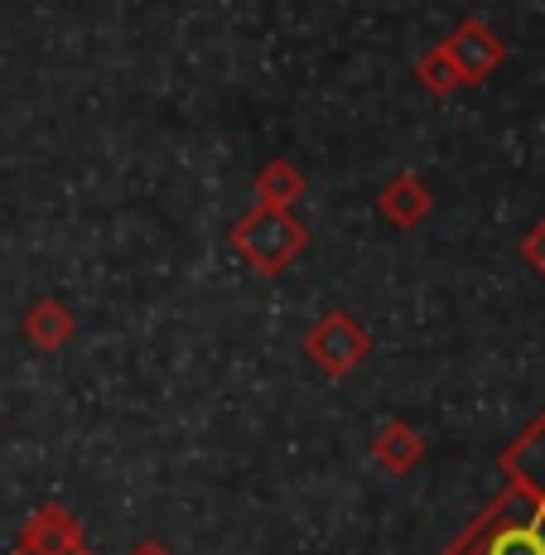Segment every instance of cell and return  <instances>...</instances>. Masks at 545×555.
<instances>
[{
  "label": "cell",
  "mask_w": 545,
  "mask_h": 555,
  "mask_svg": "<svg viewBox=\"0 0 545 555\" xmlns=\"http://www.w3.org/2000/svg\"><path fill=\"white\" fill-rule=\"evenodd\" d=\"M454 555H545V503L507 498Z\"/></svg>",
  "instance_id": "1"
},
{
  "label": "cell",
  "mask_w": 545,
  "mask_h": 555,
  "mask_svg": "<svg viewBox=\"0 0 545 555\" xmlns=\"http://www.w3.org/2000/svg\"><path fill=\"white\" fill-rule=\"evenodd\" d=\"M232 242H237V251L247 256L256 271H281V266H290V256L304 247V228L290 218L285 208H256L247 222H242L237 232H232Z\"/></svg>",
  "instance_id": "2"
},
{
  "label": "cell",
  "mask_w": 545,
  "mask_h": 555,
  "mask_svg": "<svg viewBox=\"0 0 545 555\" xmlns=\"http://www.w3.org/2000/svg\"><path fill=\"white\" fill-rule=\"evenodd\" d=\"M444 53H449V63L458 68V82H488L497 73V63L507 59L502 39L483 25V20H464V25L449 35Z\"/></svg>",
  "instance_id": "3"
},
{
  "label": "cell",
  "mask_w": 545,
  "mask_h": 555,
  "mask_svg": "<svg viewBox=\"0 0 545 555\" xmlns=\"http://www.w3.org/2000/svg\"><path fill=\"white\" fill-rule=\"evenodd\" d=\"M309 353L324 362L328 372H348L352 362L367 353V334H362V328L352 324V319L328 314L324 324H319L314 334H309Z\"/></svg>",
  "instance_id": "4"
},
{
  "label": "cell",
  "mask_w": 545,
  "mask_h": 555,
  "mask_svg": "<svg viewBox=\"0 0 545 555\" xmlns=\"http://www.w3.org/2000/svg\"><path fill=\"white\" fill-rule=\"evenodd\" d=\"M507 468H511V478L527 488V498L545 503V415H541L536 430L521 435V444L507 454Z\"/></svg>",
  "instance_id": "5"
},
{
  "label": "cell",
  "mask_w": 545,
  "mask_h": 555,
  "mask_svg": "<svg viewBox=\"0 0 545 555\" xmlns=\"http://www.w3.org/2000/svg\"><path fill=\"white\" fill-rule=\"evenodd\" d=\"M430 212V189L420 184L415 175H397L381 194V218H391L397 228H415V222Z\"/></svg>",
  "instance_id": "6"
},
{
  "label": "cell",
  "mask_w": 545,
  "mask_h": 555,
  "mask_svg": "<svg viewBox=\"0 0 545 555\" xmlns=\"http://www.w3.org/2000/svg\"><path fill=\"white\" fill-rule=\"evenodd\" d=\"M25 328H29V338H35L39 348H59L63 338H68V328H73V319L63 314L53 300H39L35 309H29V319H25Z\"/></svg>",
  "instance_id": "7"
},
{
  "label": "cell",
  "mask_w": 545,
  "mask_h": 555,
  "mask_svg": "<svg viewBox=\"0 0 545 555\" xmlns=\"http://www.w3.org/2000/svg\"><path fill=\"white\" fill-rule=\"evenodd\" d=\"M256 189H261L265 208H290V203L299 198V189H304V179H299L285 159H275V165L261 175V184H256Z\"/></svg>",
  "instance_id": "8"
},
{
  "label": "cell",
  "mask_w": 545,
  "mask_h": 555,
  "mask_svg": "<svg viewBox=\"0 0 545 555\" xmlns=\"http://www.w3.org/2000/svg\"><path fill=\"white\" fill-rule=\"evenodd\" d=\"M377 454H381V464L387 468H411L415 459H420V440H415L405 425H391V430H381Z\"/></svg>",
  "instance_id": "9"
},
{
  "label": "cell",
  "mask_w": 545,
  "mask_h": 555,
  "mask_svg": "<svg viewBox=\"0 0 545 555\" xmlns=\"http://www.w3.org/2000/svg\"><path fill=\"white\" fill-rule=\"evenodd\" d=\"M420 78H425V88H434V92H449V88H458V68H454V63H449L444 44L434 49V53H425V59H420Z\"/></svg>",
  "instance_id": "10"
},
{
  "label": "cell",
  "mask_w": 545,
  "mask_h": 555,
  "mask_svg": "<svg viewBox=\"0 0 545 555\" xmlns=\"http://www.w3.org/2000/svg\"><path fill=\"white\" fill-rule=\"evenodd\" d=\"M521 256L536 266V275H545V218L536 222V228H531V237L521 242Z\"/></svg>",
  "instance_id": "11"
},
{
  "label": "cell",
  "mask_w": 545,
  "mask_h": 555,
  "mask_svg": "<svg viewBox=\"0 0 545 555\" xmlns=\"http://www.w3.org/2000/svg\"><path fill=\"white\" fill-rule=\"evenodd\" d=\"M141 555H165V551H155V546H145V551H141Z\"/></svg>",
  "instance_id": "12"
}]
</instances>
